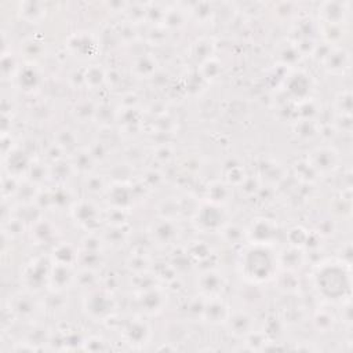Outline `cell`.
<instances>
[{
  "label": "cell",
  "mask_w": 353,
  "mask_h": 353,
  "mask_svg": "<svg viewBox=\"0 0 353 353\" xmlns=\"http://www.w3.org/2000/svg\"><path fill=\"white\" fill-rule=\"evenodd\" d=\"M316 285L319 291L328 299H339L345 292H349L350 277L349 272L343 270L341 263H325L316 272Z\"/></svg>",
  "instance_id": "6da1fadb"
},
{
  "label": "cell",
  "mask_w": 353,
  "mask_h": 353,
  "mask_svg": "<svg viewBox=\"0 0 353 353\" xmlns=\"http://www.w3.org/2000/svg\"><path fill=\"white\" fill-rule=\"evenodd\" d=\"M256 244L258 245L248 250L245 252L247 255L244 256V261L255 262V265L251 263V265H241V266L244 268L245 277H248L251 280H256V281H263V280H268L272 277L276 259L268 248L261 247L259 243H256Z\"/></svg>",
  "instance_id": "7a4b0ae2"
}]
</instances>
